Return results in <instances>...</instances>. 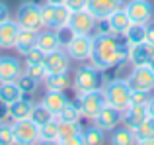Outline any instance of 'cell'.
Listing matches in <instances>:
<instances>
[{
	"label": "cell",
	"instance_id": "17",
	"mask_svg": "<svg viewBox=\"0 0 154 145\" xmlns=\"http://www.w3.org/2000/svg\"><path fill=\"white\" fill-rule=\"evenodd\" d=\"M119 8H123V0H88V10L96 16V20H105Z\"/></svg>",
	"mask_w": 154,
	"mask_h": 145
},
{
	"label": "cell",
	"instance_id": "29",
	"mask_svg": "<svg viewBox=\"0 0 154 145\" xmlns=\"http://www.w3.org/2000/svg\"><path fill=\"white\" fill-rule=\"evenodd\" d=\"M57 139H59V120L55 118L39 127V143H57Z\"/></svg>",
	"mask_w": 154,
	"mask_h": 145
},
{
	"label": "cell",
	"instance_id": "19",
	"mask_svg": "<svg viewBox=\"0 0 154 145\" xmlns=\"http://www.w3.org/2000/svg\"><path fill=\"white\" fill-rule=\"evenodd\" d=\"M37 47L45 55L53 53V51H57V49H63V43H60V39H59L57 30H51V27L39 30V34H37Z\"/></svg>",
	"mask_w": 154,
	"mask_h": 145
},
{
	"label": "cell",
	"instance_id": "14",
	"mask_svg": "<svg viewBox=\"0 0 154 145\" xmlns=\"http://www.w3.org/2000/svg\"><path fill=\"white\" fill-rule=\"evenodd\" d=\"M43 65H45L47 75L49 72H68V69H70V57H68V53L64 49H57L53 53L45 55Z\"/></svg>",
	"mask_w": 154,
	"mask_h": 145
},
{
	"label": "cell",
	"instance_id": "43",
	"mask_svg": "<svg viewBox=\"0 0 154 145\" xmlns=\"http://www.w3.org/2000/svg\"><path fill=\"white\" fill-rule=\"evenodd\" d=\"M146 112H148V118L154 120V96H150V100H148L146 104Z\"/></svg>",
	"mask_w": 154,
	"mask_h": 145
},
{
	"label": "cell",
	"instance_id": "35",
	"mask_svg": "<svg viewBox=\"0 0 154 145\" xmlns=\"http://www.w3.org/2000/svg\"><path fill=\"white\" fill-rule=\"evenodd\" d=\"M14 131H12V124L0 122V145H14Z\"/></svg>",
	"mask_w": 154,
	"mask_h": 145
},
{
	"label": "cell",
	"instance_id": "26",
	"mask_svg": "<svg viewBox=\"0 0 154 145\" xmlns=\"http://www.w3.org/2000/svg\"><path fill=\"white\" fill-rule=\"evenodd\" d=\"M135 135H137V143H140V145H152L154 143V120L152 118H146L135 130Z\"/></svg>",
	"mask_w": 154,
	"mask_h": 145
},
{
	"label": "cell",
	"instance_id": "27",
	"mask_svg": "<svg viewBox=\"0 0 154 145\" xmlns=\"http://www.w3.org/2000/svg\"><path fill=\"white\" fill-rule=\"evenodd\" d=\"M127 45H135V43L146 41V26L144 24H131L127 27V31L123 34Z\"/></svg>",
	"mask_w": 154,
	"mask_h": 145
},
{
	"label": "cell",
	"instance_id": "36",
	"mask_svg": "<svg viewBox=\"0 0 154 145\" xmlns=\"http://www.w3.org/2000/svg\"><path fill=\"white\" fill-rule=\"evenodd\" d=\"M23 57H26V65H39V63L45 61V53H43L37 45H35L31 51H27Z\"/></svg>",
	"mask_w": 154,
	"mask_h": 145
},
{
	"label": "cell",
	"instance_id": "13",
	"mask_svg": "<svg viewBox=\"0 0 154 145\" xmlns=\"http://www.w3.org/2000/svg\"><path fill=\"white\" fill-rule=\"evenodd\" d=\"M121 124H123V112L113 108V106H109V104L94 118V126H98L100 130H103V131H113L115 127H119Z\"/></svg>",
	"mask_w": 154,
	"mask_h": 145
},
{
	"label": "cell",
	"instance_id": "2",
	"mask_svg": "<svg viewBox=\"0 0 154 145\" xmlns=\"http://www.w3.org/2000/svg\"><path fill=\"white\" fill-rule=\"evenodd\" d=\"M105 92V100H107L109 106L117 108V110L125 112L129 106H131V86H129L127 79H115V80H109L107 84L103 86Z\"/></svg>",
	"mask_w": 154,
	"mask_h": 145
},
{
	"label": "cell",
	"instance_id": "20",
	"mask_svg": "<svg viewBox=\"0 0 154 145\" xmlns=\"http://www.w3.org/2000/svg\"><path fill=\"white\" fill-rule=\"evenodd\" d=\"M31 110H33V102L29 100V94H23L20 100L8 104V118L12 122L16 120H26L31 116Z\"/></svg>",
	"mask_w": 154,
	"mask_h": 145
},
{
	"label": "cell",
	"instance_id": "34",
	"mask_svg": "<svg viewBox=\"0 0 154 145\" xmlns=\"http://www.w3.org/2000/svg\"><path fill=\"white\" fill-rule=\"evenodd\" d=\"M41 24L43 27H51L53 30V22H55V6L53 4H41Z\"/></svg>",
	"mask_w": 154,
	"mask_h": 145
},
{
	"label": "cell",
	"instance_id": "42",
	"mask_svg": "<svg viewBox=\"0 0 154 145\" xmlns=\"http://www.w3.org/2000/svg\"><path fill=\"white\" fill-rule=\"evenodd\" d=\"M4 118H8V104L0 100V122H4Z\"/></svg>",
	"mask_w": 154,
	"mask_h": 145
},
{
	"label": "cell",
	"instance_id": "24",
	"mask_svg": "<svg viewBox=\"0 0 154 145\" xmlns=\"http://www.w3.org/2000/svg\"><path fill=\"white\" fill-rule=\"evenodd\" d=\"M43 84H45L47 90H66L70 88V76L68 72H49L43 79Z\"/></svg>",
	"mask_w": 154,
	"mask_h": 145
},
{
	"label": "cell",
	"instance_id": "28",
	"mask_svg": "<svg viewBox=\"0 0 154 145\" xmlns=\"http://www.w3.org/2000/svg\"><path fill=\"white\" fill-rule=\"evenodd\" d=\"M111 143L115 145H133L137 143V135L131 127L123 126V127H115L111 131Z\"/></svg>",
	"mask_w": 154,
	"mask_h": 145
},
{
	"label": "cell",
	"instance_id": "21",
	"mask_svg": "<svg viewBox=\"0 0 154 145\" xmlns=\"http://www.w3.org/2000/svg\"><path fill=\"white\" fill-rule=\"evenodd\" d=\"M105 20H107V24H109V30H111V34H115V35H123L125 31H127V27L133 24L131 18L127 16V12H125V8L115 10L113 14H109Z\"/></svg>",
	"mask_w": 154,
	"mask_h": 145
},
{
	"label": "cell",
	"instance_id": "32",
	"mask_svg": "<svg viewBox=\"0 0 154 145\" xmlns=\"http://www.w3.org/2000/svg\"><path fill=\"white\" fill-rule=\"evenodd\" d=\"M80 116H82V114H80L78 104L68 102L66 106H64V110L57 116V120H60V122H80Z\"/></svg>",
	"mask_w": 154,
	"mask_h": 145
},
{
	"label": "cell",
	"instance_id": "30",
	"mask_svg": "<svg viewBox=\"0 0 154 145\" xmlns=\"http://www.w3.org/2000/svg\"><path fill=\"white\" fill-rule=\"evenodd\" d=\"M29 118L33 120L39 127H41V126H45V124H49L51 120H55V114H53V112L43 102H39V104H33V110H31Z\"/></svg>",
	"mask_w": 154,
	"mask_h": 145
},
{
	"label": "cell",
	"instance_id": "37",
	"mask_svg": "<svg viewBox=\"0 0 154 145\" xmlns=\"http://www.w3.org/2000/svg\"><path fill=\"white\" fill-rule=\"evenodd\" d=\"M27 72V75H31L35 80H39V82H43V79H45L47 71H45V65L43 63H39V65H26V69H23Z\"/></svg>",
	"mask_w": 154,
	"mask_h": 145
},
{
	"label": "cell",
	"instance_id": "3",
	"mask_svg": "<svg viewBox=\"0 0 154 145\" xmlns=\"http://www.w3.org/2000/svg\"><path fill=\"white\" fill-rule=\"evenodd\" d=\"M102 84H103V75L94 65H84L74 71V88L78 94L103 88Z\"/></svg>",
	"mask_w": 154,
	"mask_h": 145
},
{
	"label": "cell",
	"instance_id": "11",
	"mask_svg": "<svg viewBox=\"0 0 154 145\" xmlns=\"http://www.w3.org/2000/svg\"><path fill=\"white\" fill-rule=\"evenodd\" d=\"M154 57V45L148 41L143 43H135V45L127 47V61L133 67H144L152 61Z\"/></svg>",
	"mask_w": 154,
	"mask_h": 145
},
{
	"label": "cell",
	"instance_id": "5",
	"mask_svg": "<svg viewBox=\"0 0 154 145\" xmlns=\"http://www.w3.org/2000/svg\"><path fill=\"white\" fill-rule=\"evenodd\" d=\"M78 108H80V114L84 118H90L94 120L100 112L107 106V100H105V92L103 88H98V90H92V92H84V94H78Z\"/></svg>",
	"mask_w": 154,
	"mask_h": 145
},
{
	"label": "cell",
	"instance_id": "41",
	"mask_svg": "<svg viewBox=\"0 0 154 145\" xmlns=\"http://www.w3.org/2000/svg\"><path fill=\"white\" fill-rule=\"evenodd\" d=\"M8 18H10V10H8V6L4 2H0V22H4Z\"/></svg>",
	"mask_w": 154,
	"mask_h": 145
},
{
	"label": "cell",
	"instance_id": "12",
	"mask_svg": "<svg viewBox=\"0 0 154 145\" xmlns=\"http://www.w3.org/2000/svg\"><path fill=\"white\" fill-rule=\"evenodd\" d=\"M80 122H60L59 120V139L60 145H80L84 143V134Z\"/></svg>",
	"mask_w": 154,
	"mask_h": 145
},
{
	"label": "cell",
	"instance_id": "7",
	"mask_svg": "<svg viewBox=\"0 0 154 145\" xmlns=\"http://www.w3.org/2000/svg\"><path fill=\"white\" fill-rule=\"evenodd\" d=\"M127 82H129V86H131V90L152 92L154 90V71L148 65L133 67L131 75L127 76Z\"/></svg>",
	"mask_w": 154,
	"mask_h": 145
},
{
	"label": "cell",
	"instance_id": "16",
	"mask_svg": "<svg viewBox=\"0 0 154 145\" xmlns=\"http://www.w3.org/2000/svg\"><path fill=\"white\" fill-rule=\"evenodd\" d=\"M22 72H23V67L16 57H10V55L0 57V82L18 80Z\"/></svg>",
	"mask_w": 154,
	"mask_h": 145
},
{
	"label": "cell",
	"instance_id": "45",
	"mask_svg": "<svg viewBox=\"0 0 154 145\" xmlns=\"http://www.w3.org/2000/svg\"><path fill=\"white\" fill-rule=\"evenodd\" d=\"M148 67H150V69L154 71V57H152V61H150V63H148Z\"/></svg>",
	"mask_w": 154,
	"mask_h": 145
},
{
	"label": "cell",
	"instance_id": "10",
	"mask_svg": "<svg viewBox=\"0 0 154 145\" xmlns=\"http://www.w3.org/2000/svg\"><path fill=\"white\" fill-rule=\"evenodd\" d=\"M125 12L133 24H150L152 22V4L148 0H129L125 4Z\"/></svg>",
	"mask_w": 154,
	"mask_h": 145
},
{
	"label": "cell",
	"instance_id": "39",
	"mask_svg": "<svg viewBox=\"0 0 154 145\" xmlns=\"http://www.w3.org/2000/svg\"><path fill=\"white\" fill-rule=\"evenodd\" d=\"M64 6H66L70 12L86 10V8H88V0H64Z\"/></svg>",
	"mask_w": 154,
	"mask_h": 145
},
{
	"label": "cell",
	"instance_id": "25",
	"mask_svg": "<svg viewBox=\"0 0 154 145\" xmlns=\"http://www.w3.org/2000/svg\"><path fill=\"white\" fill-rule=\"evenodd\" d=\"M23 96L22 88H20L18 80H8V82H0V100L4 104H12Z\"/></svg>",
	"mask_w": 154,
	"mask_h": 145
},
{
	"label": "cell",
	"instance_id": "4",
	"mask_svg": "<svg viewBox=\"0 0 154 145\" xmlns=\"http://www.w3.org/2000/svg\"><path fill=\"white\" fill-rule=\"evenodd\" d=\"M39 6H41V4L31 2V0H26V2L20 4L18 12H16V22L20 24V27H23V30H33V31L43 30L41 8Z\"/></svg>",
	"mask_w": 154,
	"mask_h": 145
},
{
	"label": "cell",
	"instance_id": "33",
	"mask_svg": "<svg viewBox=\"0 0 154 145\" xmlns=\"http://www.w3.org/2000/svg\"><path fill=\"white\" fill-rule=\"evenodd\" d=\"M18 84H20V88H22L23 94H33V92L37 90L39 80H35L31 75H27V72L23 71L22 75H20V79H18Z\"/></svg>",
	"mask_w": 154,
	"mask_h": 145
},
{
	"label": "cell",
	"instance_id": "18",
	"mask_svg": "<svg viewBox=\"0 0 154 145\" xmlns=\"http://www.w3.org/2000/svg\"><path fill=\"white\" fill-rule=\"evenodd\" d=\"M146 118H148L146 104H131V106L123 112V126L131 127V130L135 131Z\"/></svg>",
	"mask_w": 154,
	"mask_h": 145
},
{
	"label": "cell",
	"instance_id": "44",
	"mask_svg": "<svg viewBox=\"0 0 154 145\" xmlns=\"http://www.w3.org/2000/svg\"><path fill=\"white\" fill-rule=\"evenodd\" d=\"M47 4H53V6H59V4H64V0H45Z\"/></svg>",
	"mask_w": 154,
	"mask_h": 145
},
{
	"label": "cell",
	"instance_id": "31",
	"mask_svg": "<svg viewBox=\"0 0 154 145\" xmlns=\"http://www.w3.org/2000/svg\"><path fill=\"white\" fill-rule=\"evenodd\" d=\"M82 134H84V143L86 145H100V143L105 141V131L100 130L98 126L88 127V130H84Z\"/></svg>",
	"mask_w": 154,
	"mask_h": 145
},
{
	"label": "cell",
	"instance_id": "22",
	"mask_svg": "<svg viewBox=\"0 0 154 145\" xmlns=\"http://www.w3.org/2000/svg\"><path fill=\"white\" fill-rule=\"evenodd\" d=\"M41 102L45 104L47 108H49L53 114H55V118H57V116H59L60 112L64 110V106H66L70 100L64 96V92H63V90H47Z\"/></svg>",
	"mask_w": 154,
	"mask_h": 145
},
{
	"label": "cell",
	"instance_id": "6",
	"mask_svg": "<svg viewBox=\"0 0 154 145\" xmlns=\"http://www.w3.org/2000/svg\"><path fill=\"white\" fill-rule=\"evenodd\" d=\"M12 131H14V139L18 145L39 143V126L31 118L12 122Z\"/></svg>",
	"mask_w": 154,
	"mask_h": 145
},
{
	"label": "cell",
	"instance_id": "9",
	"mask_svg": "<svg viewBox=\"0 0 154 145\" xmlns=\"http://www.w3.org/2000/svg\"><path fill=\"white\" fill-rule=\"evenodd\" d=\"M64 51H66L68 57L74 59V61H86V59H90V53H92V35H78V34H74L72 39L66 43Z\"/></svg>",
	"mask_w": 154,
	"mask_h": 145
},
{
	"label": "cell",
	"instance_id": "15",
	"mask_svg": "<svg viewBox=\"0 0 154 145\" xmlns=\"http://www.w3.org/2000/svg\"><path fill=\"white\" fill-rule=\"evenodd\" d=\"M20 34V24L16 20H4L0 22V49H14Z\"/></svg>",
	"mask_w": 154,
	"mask_h": 145
},
{
	"label": "cell",
	"instance_id": "1",
	"mask_svg": "<svg viewBox=\"0 0 154 145\" xmlns=\"http://www.w3.org/2000/svg\"><path fill=\"white\" fill-rule=\"evenodd\" d=\"M127 41L121 45L115 34L105 31V34H94L92 35V53H90V65L96 69L105 71L117 67L127 59Z\"/></svg>",
	"mask_w": 154,
	"mask_h": 145
},
{
	"label": "cell",
	"instance_id": "38",
	"mask_svg": "<svg viewBox=\"0 0 154 145\" xmlns=\"http://www.w3.org/2000/svg\"><path fill=\"white\" fill-rule=\"evenodd\" d=\"M148 100H150V92H140V90L131 92V104H148Z\"/></svg>",
	"mask_w": 154,
	"mask_h": 145
},
{
	"label": "cell",
	"instance_id": "8",
	"mask_svg": "<svg viewBox=\"0 0 154 145\" xmlns=\"http://www.w3.org/2000/svg\"><path fill=\"white\" fill-rule=\"evenodd\" d=\"M96 16L90 10H78V12H70V20H68V27L78 35H90L96 30Z\"/></svg>",
	"mask_w": 154,
	"mask_h": 145
},
{
	"label": "cell",
	"instance_id": "40",
	"mask_svg": "<svg viewBox=\"0 0 154 145\" xmlns=\"http://www.w3.org/2000/svg\"><path fill=\"white\" fill-rule=\"evenodd\" d=\"M146 41L154 45V24H146Z\"/></svg>",
	"mask_w": 154,
	"mask_h": 145
},
{
	"label": "cell",
	"instance_id": "23",
	"mask_svg": "<svg viewBox=\"0 0 154 145\" xmlns=\"http://www.w3.org/2000/svg\"><path fill=\"white\" fill-rule=\"evenodd\" d=\"M37 34L39 31H33V30H23L20 27V34H18V41H16V47L14 49L18 51L20 55H26L27 51H31L35 45H37Z\"/></svg>",
	"mask_w": 154,
	"mask_h": 145
}]
</instances>
